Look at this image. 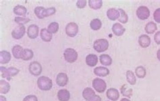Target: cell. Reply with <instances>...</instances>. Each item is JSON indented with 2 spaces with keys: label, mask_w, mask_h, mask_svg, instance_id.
Returning <instances> with one entry per match:
<instances>
[{
  "label": "cell",
  "mask_w": 160,
  "mask_h": 101,
  "mask_svg": "<svg viewBox=\"0 0 160 101\" xmlns=\"http://www.w3.org/2000/svg\"><path fill=\"white\" fill-rule=\"evenodd\" d=\"M40 36L44 42H49L52 39V34L49 32L48 29L44 28L41 29Z\"/></svg>",
  "instance_id": "obj_20"
},
{
  "label": "cell",
  "mask_w": 160,
  "mask_h": 101,
  "mask_svg": "<svg viewBox=\"0 0 160 101\" xmlns=\"http://www.w3.org/2000/svg\"><path fill=\"white\" fill-rule=\"evenodd\" d=\"M86 63L90 67H93L96 66L98 63L97 56L94 54H89L86 56Z\"/></svg>",
  "instance_id": "obj_15"
},
{
  "label": "cell",
  "mask_w": 160,
  "mask_h": 101,
  "mask_svg": "<svg viewBox=\"0 0 160 101\" xmlns=\"http://www.w3.org/2000/svg\"><path fill=\"white\" fill-rule=\"evenodd\" d=\"M120 15V12L118 9L111 8L108 9L107 11V16L110 20L115 21L118 19Z\"/></svg>",
  "instance_id": "obj_16"
},
{
  "label": "cell",
  "mask_w": 160,
  "mask_h": 101,
  "mask_svg": "<svg viewBox=\"0 0 160 101\" xmlns=\"http://www.w3.org/2000/svg\"><path fill=\"white\" fill-rule=\"evenodd\" d=\"M68 77L66 73H58L56 78V83L60 87H65L68 83Z\"/></svg>",
  "instance_id": "obj_10"
},
{
  "label": "cell",
  "mask_w": 160,
  "mask_h": 101,
  "mask_svg": "<svg viewBox=\"0 0 160 101\" xmlns=\"http://www.w3.org/2000/svg\"><path fill=\"white\" fill-rule=\"evenodd\" d=\"M121 92L123 96L130 98L132 95V89L128 85L125 84L121 87Z\"/></svg>",
  "instance_id": "obj_22"
},
{
  "label": "cell",
  "mask_w": 160,
  "mask_h": 101,
  "mask_svg": "<svg viewBox=\"0 0 160 101\" xmlns=\"http://www.w3.org/2000/svg\"><path fill=\"white\" fill-rule=\"evenodd\" d=\"M45 8L42 6H38L34 9V13L37 17L39 19L44 18L43 17V13L45 10Z\"/></svg>",
  "instance_id": "obj_35"
},
{
  "label": "cell",
  "mask_w": 160,
  "mask_h": 101,
  "mask_svg": "<svg viewBox=\"0 0 160 101\" xmlns=\"http://www.w3.org/2000/svg\"><path fill=\"white\" fill-rule=\"evenodd\" d=\"M135 73L138 78H143L146 76V71L144 67H142V66H139L136 69Z\"/></svg>",
  "instance_id": "obj_32"
},
{
  "label": "cell",
  "mask_w": 160,
  "mask_h": 101,
  "mask_svg": "<svg viewBox=\"0 0 160 101\" xmlns=\"http://www.w3.org/2000/svg\"><path fill=\"white\" fill-rule=\"evenodd\" d=\"M29 72L32 75L37 76L41 74L42 68L41 64L38 62H32L29 66Z\"/></svg>",
  "instance_id": "obj_8"
},
{
  "label": "cell",
  "mask_w": 160,
  "mask_h": 101,
  "mask_svg": "<svg viewBox=\"0 0 160 101\" xmlns=\"http://www.w3.org/2000/svg\"><path fill=\"white\" fill-rule=\"evenodd\" d=\"M89 101H102V98L99 96L98 95H95L94 96L92 97Z\"/></svg>",
  "instance_id": "obj_42"
},
{
  "label": "cell",
  "mask_w": 160,
  "mask_h": 101,
  "mask_svg": "<svg viewBox=\"0 0 160 101\" xmlns=\"http://www.w3.org/2000/svg\"><path fill=\"white\" fill-rule=\"evenodd\" d=\"M10 89V86L9 83L4 80L0 81V93L6 94L9 92Z\"/></svg>",
  "instance_id": "obj_26"
},
{
  "label": "cell",
  "mask_w": 160,
  "mask_h": 101,
  "mask_svg": "<svg viewBox=\"0 0 160 101\" xmlns=\"http://www.w3.org/2000/svg\"><path fill=\"white\" fill-rule=\"evenodd\" d=\"M138 43L140 46L143 48H147L150 46L151 39L146 34H142L139 38Z\"/></svg>",
  "instance_id": "obj_13"
},
{
  "label": "cell",
  "mask_w": 160,
  "mask_h": 101,
  "mask_svg": "<svg viewBox=\"0 0 160 101\" xmlns=\"http://www.w3.org/2000/svg\"><path fill=\"white\" fill-rule=\"evenodd\" d=\"M78 26L74 23H70L67 24L66 28V34L70 37H74L78 32Z\"/></svg>",
  "instance_id": "obj_6"
},
{
  "label": "cell",
  "mask_w": 160,
  "mask_h": 101,
  "mask_svg": "<svg viewBox=\"0 0 160 101\" xmlns=\"http://www.w3.org/2000/svg\"><path fill=\"white\" fill-rule=\"evenodd\" d=\"M106 96L110 100L116 101L119 98V92L115 88H110L106 92Z\"/></svg>",
  "instance_id": "obj_12"
},
{
  "label": "cell",
  "mask_w": 160,
  "mask_h": 101,
  "mask_svg": "<svg viewBox=\"0 0 160 101\" xmlns=\"http://www.w3.org/2000/svg\"><path fill=\"white\" fill-rule=\"evenodd\" d=\"M154 40L155 42L158 45L160 44V31H158L154 35Z\"/></svg>",
  "instance_id": "obj_41"
},
{
  "label": "cell",
  "mask_w": 160,
  "mask_h": 101,
  "mask_svg": "<svg viewBox=\"0 0 160 101\" xmlns=\"http://www.w3.org/2000/svg\"><path fill=\"white\" fill-rule=\"evenodd\" d=\"M23 101H38V99L35 95H30L26 96Z\"/></svg>",
  "instance_id": "obj_39"
},
{
  "label": "cell",
  "mask_w": 160,
  "mask_h": 101,
  "mask_svg": "<svg viewBox=\"0 0 160 101\" xmlns=\"http://www.w3.org/2000/svg\"><path fill=\"white\" fill-rule=\"evenodd\" d=\"M157 57L159 60L160 61V49L158 50L157 52Z\"/></svg>",
  "instance_id": "obj_44"
},
{
  "label": "cell",
  "mask_w": 160,
  "mask_h": 101,
  "mask_svg": "<svg viewBox=\"0 0 160 101\" xmlns=\"http://www.w3.org/2000/svg\"><path fill=\"white\" fill-rule=\"evenodd\" d=\"M15 22L19 25H23L29 23L30 20L28 18H24L20 17H16L15 18Z\"/></svg>",
  "instance_id": "obj_36"
},
{
  "label": "cell",
  "mask_w": 160,
  "mask_h": 101,
  "mask_svg": "<svg viewBox=\"0 0 160 101\" xmlns=\"http://www.w3.org/2000/svg\"><path fill=\"white\" fill-rule=\"evenodd\" d=\"M33 51L31 49H23L21 58L25 61L31 60L33 57Z\"/></svg>",
  "instance_id": "obj_23"
},
{
  "label": "cell",
  "mask_w": 160,
  "mask_h": 101,
  "mask_svg": "<svg viewBox=\"0 0 160 101\" xmlns=\"http://www.w3.org/2000/svg\"><path fill=\"white\" fill-rule=\"evenodd\" d=\"M103 2L101 0L98 1H94V0H89V7L91 9L97 10L100 9L102 6Z\"/></svg>",
  "instance_id": "obj_29"
},
{
  "label": "cell",
  "mask_w": 160,
  "mask_h": 101,
  "mask_svg": "<svg viewBox=\"0 0 160 101\" xmlns=\"http://www.w3.org/2000/svg\"><path fill=\"white\" fill-rule=\"evenodd\" d=\"M39 34V28L37 25H31L27 29V35L30 38L35 39L38 37Z\"/></svg>",
  "instance_id": "obj_11"
},
{
  "label": "cell",
  "mask_w": 160,
  "mask_h": 101,
  "mask_svg": "<svg viewBox=\"0 0 160 101\" xmlns=\"http://www.w3.org/2000/svg\"><path fill=\"white\" fill-rule=\"evenodd\" d=\"M112 30L114 34L117 36L122 35L126 31L122 25L119 23H115L112 27Z\"/></svg>",
  "instance_id": "obj_14"
},
{
  "label": "cell",
  "mask_w": 160,
  "mask_h": 101,
  "mask_svg": "<svg viewBox=\"0 0 160 101\" xmlns=\"http://www.w3.org/2000/svg\"><path fill=\"white\" fill-rule=\"evenodd\" d=\"M100 62L103 66H109L112 63V59L108 54H102L100 56Z\"/></svg>",
  "instance_id": "obj_21"
},
{
  "label": "cell",
  "mask_w": 160,
  "mask_h": 101,
  "mask_svg": "<svg viewBox=\"0 0 160 101\" xmlns=\"http://www.w3.org/2000/svg\"><path fill=\"white\" fill-rule=\"evenodd\" d=\"M48 30L52 33H55L59 29L58 23L56 22H53L50 23L48 27Z\"/></svg>",
  "instance_id": "obj_34"
},
{
  "label": "cell",
  "mask_w": 160,
  "mask_h": 101,
  "mask_svg": "<svg viewBox=\"0 0 160 101\" xmlns=\"http://www.w3.org/2000/svg\"><path fill=\"white\" fill-rule=\"evenodd\" d=\"M11 55L10 53L6 50H3L0 52V63L5 64L9 63L11 60Z\"/></svg>",
  "instance_id": "obj_19"
},
{
  "label": "cell",
  "mask_w": 160,
  "mask_h": 101,
  "mask_svg": "<svg viewBox=\"0 0 160 101\" xmlns=\"http://www.w3.org/2000/svg\"><path fill=\"white\" fill-rule=\"evenodd\" d=\"M157 29V24L152 22H149L147 23L145 27V31L148 34H152Z\"/></svg>",
  "instance_id": "obj_24"
},
{
  "label": "cell",
  "mask_w": 160,
  "mask_h": 101,
  "mask_svg": "<svg viewBox=\"0 0 160 101\" xmlns=\"http://www.w3.org/2000/svg\"><path fill=\"white\" fill-rule=\"evenodd\" d=\"M0 101H6V97L2 95L0 96Z\"/></svg>",
  "instance_id": "obj_43"
},
{
  "label": "cell",
  "mask_w": 160,
  "mask_h": 101,
  "mask_svg": "<svg viewBox=\"0 0 160 101\" xmlns=\"http://www.w3.org/2000/svg\"><path fill=\"white\" fill-rule=\"evenodd\" d=\"M90 27L92 30H98L101 29L102 26L101 21L99 19H94L90 22Z\"/></svg>",
  "instance_id": "obj_30"
},
{
  "label": "cell",
  "mask_w": 160,
  "mask_h": 101,
  "mask_svg": "<svg viewBox=\"0 0 160 101\" xmlns=\"http://www.w3.org/2000/svg\"><path fill=\"white\" fill-rule=\"evenodd\" d=\"M64 56L66 62L72 63L77 60L78 53L72 48H67L64 51Z\"/></svg>",
  "instance_id": "obj_4"
},
{
  "label": "cell",
  "mask_w": 160,
  "mask_h": 101,
  "mask_svg": "<svg viewBox=\"0 0 160 101\" xmlns=\"http://www.w3.org/2000/svg\"><path fill=\"white\" fill-rule=\"evenodd\" d=\"M126 78L127 82L130 85H134L136 83V78L134 73L131 70H128L126 72Z\"/></svg>",
  "instance_id": "obj_31"
},
{
  "label": "cell",
  "mask_w": 160,
  "mask_h": 101,
  "mask_svg": "<svg viewBox=\"0 0 160 101\" xmlns=\"http://www.w3.org/2000/svg\"><path fill=\"white\" fill-rule=\"evenodd\" d=\"M138 18L142 20H145L149 18L150 11L148 7L145 6H141L138 8L136 12Z\"/></svg>",
  "instance_id": "obj_7"
},
{
  "label": "cell",
  "mask_w": 160,
  "mask_h": 101,
  "mask_svg": "<svg viewBox=\"0 0 160 101\" xmlns=\"http://www.w3.org/2000/svg\"><path fill=\"white\" fill-rule=\"evenodd\" d=\"M86 3L87 2L86 1H83V0L78 1L76 3L77 6L79 9H83L86 6Z\"/></svg>",
  "instance_id": "obj_40"
},
{
  "label": "cell",
  "mask_w": 160,
  "mask_h": 101,
  "mask_svg": "<svg viewBox=\"0 0 160 101\" xmlns=\"http://www.w3.org/2000/svg\"><path fill=\"white\" fill-rule=\"evenodd\" d=\"M23 48L20 45H15L12 49V53L13 56L16 59H20L21 58Z\"/></svg>",
  "instance_id": "obj_27"
},
{
  "label": "cell",
  "mask_w": 160,
  "mask_h": 101,
  "mask_svg": "<svg viewBox=\"0 0 160 101\" xmlns=\"http://www.w3.org/2000/svg\"><path fill=\"white\" fill-rule=\"evenodd\" d=\"M94 73L96 75L100 77H106L109 74L108 68L103 67H98L95 68Z\"/></svg>",
  "instance_id": "obj_18"
},
{
  "label": "cell",
  "mask_w": 160,
  "mask_h": 101,
  "mask_svg": "<svg viewBox=\"0 0 160 101\" xmlns=\"http://www.w3.org/2000/svg\"><path fill=\"white\" fill-rule=\"evenodd\" d=\"M27 9L24 6L18 5L16 6L13 9V12L15 14L17 15L25 16L27 13Z\"/></svg>",
  "instance_id": "obj_28"
},
{
  "label": "cell",
  "mask_w": 160,
  "mask_h": 101,
  "mask_svg": "<svg viewBox=\"0 0 160 101\" xmlns=\"http://www.w3.org/2000/svg\"><path fill=\"white\" fill-rule=\"evenodd\" d=\"M109 46V42L105 39L96 40L93 43V48L98 53L105 52L108 49Z\"/></svg>",
  "instance_id": "obj_3"
},
{
  "label": "cell",
  "mask_w": 160,
  "mask_h": 101,
  "mask_svg": "<svg viewBox=\"0 0 160 101\" xmlns=\"http://www.w3.org/2000/svg\"><path fill=\"white\" fill-rule=\"evenodd\" d=\"M95 95L94 90L90 87H87L84 89L82 92L83 97L86 100L89 101L92 97Z\"/></svg>",
  "instance_id": "obj_25"
},
{
  "label": "cell",
  "mask_w": 160,
  "mask_h": 101,
  "mask_svg": "<svg viewBox=\"0 0 160 101\" xmlns=\"http://www.w3.org/2000/svg\"><path fill=\"white\" fill-rule=\"evenodd\" d=\"M153 18L156 23H160V8L155 11L153 13Z\"/></svg>",
  "instance_id": "obj_38"
},
{
  "label": "cell",
  "mask_w": 160,
  "mask_h": 101,
  "mask_svg": "<svg viewBox=\"0 0 160 101\" xmlns=\"http://www.w3.org/2000/svg\"><path fill=\"white\" fill-rule=\"evenodd\" d=\"M56 11V10L54 7H51V8L45 9L44 13H43V17L44 18H45L50 16L54 14L55 13Z\"/></svg>",
  "instance_id": "obj_37"
},
{
  "label": "cell",
  "mask_w": 160,
  "mask_h": 101,
  "mask_svg": "<svg viewBox=\"0 0 160 101\" xmlns=\"http://www.w3.org/2000/svg\"><path fill=\"white\" fill-rule=\"evenodd\" d=\"M37 83L38 88L43 91L50 90L52 86V80L46 76H41L39 78Z\"/></svg>",
  "instance_id": "obj_1"
},
{
  "label": "cell",
  "mask_w": 160,
  "mask_h": 101,
  "mask_svg": "<svg viewBox=\"0 0 160 101\" xmlns=\"http://www.w3.org/2000/svg\"><path fill=\"white\" fill-rule=\"evenodd\" d=\"M26 33V28L23 25L17 26L12 32V36L15 39H20Z\"/></svg>",
  "instance_id": "obj_9"
},
{
  "label": "cell",
  "mask_w": 160,
  "mask_h": 101,
  "mask_svg": "<svg viewBox=\"0 0 160 101\" xmlns=\"http://www.w3.org/2000/svg\"><path fill=\"white\" fill-rule=\"evenodd\" d=\"M119 11L120 12V15L118 18V21L120 23L125 24L128 22V16L126 14L125 11L122 9H119Z\"/></svg>",
  "instance_id": "obj_33"
},
{
  "label": "cell",
  "mask_w": 160,
  "mask_h": 101,
  "mask_svg": "<svg viewBox=\"0 0 160 101\" xmlns=\"http://www.w3.org/2000/svg\"><path fill=\"white\" fill-rule=\"evenodd\" d=\"M2 77L6 78L8 81L11 79L12 77L17 75L20 70L14 67H9L6 68V67H0Z\"/></svg>",
  "instance_id": "obj_2"
},
{
  "label": "cell",
  "mask_w": 160,
  "mask_h": 101,
  "mask_svg": "<svg viewBox=\"0 0 160 101\" xmlns=\"http://www.w3.org/2000/svg\"><path fill=\"white\" fill-rule=\"evenodd\" d=\"M58 97L60 101H68L70 98V93L68 90L62 89L58 92Z\"/></svg>",
  "instance_id": "obj_17"
},
{
  "label": "cell",
  "mask_w": 160,
  "mask_h": 101,
  "mask_svg": "<svg viewBox=\"0 0 160 101\" xmlns=\"http://www.w3.org/2000/svg\"><path fill=\"white\" fill-rule=\"evenodd\" d=\"M120 101H130L129 100V99H128V98H123L122 99H121V100Z\"/></svg>",
  "instance_id": "obj_45"
},
{
  "label": "cell",
  "mask_w": 160,
  "mask_h": 101,
  "mask_svg": "<svg viewBox=\"0 0 160 101\" xmlns=\"http://www.w3.org/2000/svg\"><path fill=\"white\" fill-rule=\"evenodd\" d=\"M92 85L95 90L100 93L104 92L107 87L105 81L99 78H95L92 81Z\"/></svg>",
  "instance_id": "obj_5"
}]
</instances>
